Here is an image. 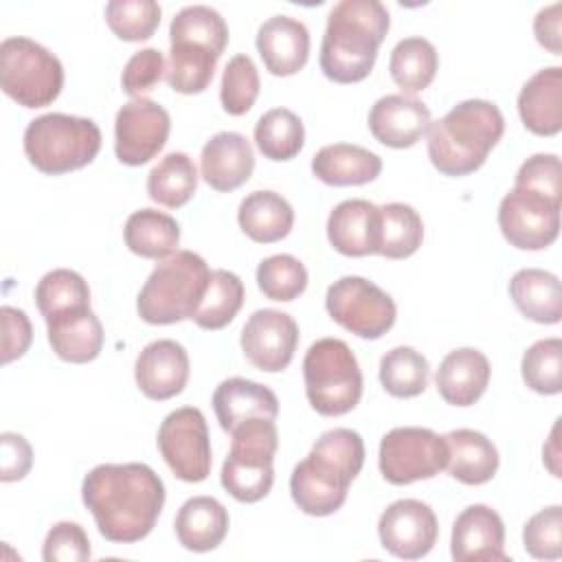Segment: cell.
Here are the masks:
<instances>
[{"label":"cell","instance_id":"db71d44e","mask_svg":"<svg viewBox=\"0 0 562 562\" xmlns=\"http://www.w3.org/2000/svg\"><path fill=\"white\" fill-rule=\"evenodd\" d=\"M560 459H562V452H560V419H555L553 428H551V435H549V441L544 443L542 448V461L547 465V470L560 479Z\"/></svg>","mask_w":562,"mask_h":562},{"label":"cell","instance_id":"7a4b0ae2","mask_svg":"<svg viewBox=\"0 0 562 562\" xmlns=\"http://www.w3.org/2000/svg\"><path fill=\"white\" fill-rule=\"evenodd\" d=\"M364 465V441L351 428L325 430L310 454L290 474V494L307 516H329L338 512L351 481Z\"/></svg>","mask_w":562,"mask_h":562},{"label":"cell","instance_id":"8fae6325","mask_svg":"<svg viewBox=\"0 0 562 562\" xmlns=\"http://www.w3.org/2000/svg\"><path fill=\"white\" fill-rule=\"evenodd\" d=\"M378 465L391 485L432 479L448 465L446 437L422 426H397L382 437Z\"/></svg>","mask_w":562,"mask_h":562},{"label":"cell","instance_id":"816d5d0a","mask_svg":"<svg viewBox=\"0 0 562 562\" xmlns=\"http://www.w3.org/2000/svg\"><path fill=\"white\" fill-rule=\"evenodd\" d=\"M0 479L2 483L20 481L29 474L33 465V448L31 443L18 432H2L0 435Z\"/></svg>","mask_w":562,"mask_h":562},{"label":"cell","instance_id":"7402d4cb","mask_svg":"<svg viewBox=\"0 0 562 562\" xmlns=\"http://www.w3.org/2000/svg\"><path fill=\"white\" fill-rule=\"evenodd\" d=\"M255 169V154L248 138L239 132H217L200 154V171L204 182L222 193L246 184Z\"/></svg>","mask_w":562,"mask_h":562},{"label":"cell","instance_id":"ac0fdd59","mask_svg":"<svg viewBox=\"0 0 562 562\" xmlns=\"http://www.w3.org/2000/svg\"><path fill=\"white\" fill-rule=\"evenodd\" d=\"M450 553L457 562L507 560L503 518L481 503L465 507L454 518Z\"/></svg>","mask_w":562,"mask_h":562},{"label":"cell","instance_id":"7c38bea8","mask_svg":"<svg viewBox=\"0 0 562 562\" xmlns=\"http://www.w3.org/2000/svg\"><path fill=\"white\" fill-rule=\"evenodd\" d=\"M560 200L529 187H516L498 204V228L518 250H542L560 235Z\"/></svg>","mask_w":562,"mask_h":562},{"label":"cell","instance_id":"4316f807","mask_svg":"<svg viewBox=\"0 0 562 562\" xmlns=\"http://www.w3.org/2000/svg\"><path fill=\"white\" fill-rule=\"evenodd\" d=\"M382 171V158L360 145L331 143L312 158V173L329 187H358L373 182Z\"/></svg>","mask_w":562,"mask_h":562},{"label":"cell","instance_id":"9a60e30c","mask_svg":"<svg viewBox=\"0 0 562 562\" xmlns=\"http://www.w3.org/2000/svg\"><path fill=\"white\" fill-rule=\"evenodd\" d=\"M380 544L395 558L419 560L437 542L439 522L430 505L417 498L391 503L378 520Z\"/></svg>","mask_w":562,"mask_h":562},{"label":"cell","instance_id":"c3c4849f","mask_svg":"<svg viewBox=\"0 0 562 562\" xmlns=\"http://www.w3.org/2000/svg\"><path fill=\"white\" fill-rule=\"evenodd\" d=\"M165 57L158 48H140L136 50L121 75L123 92L132 99H143V94L151 92L160 79L165 77Z\"/></svg>","mask_w":562,"mask_h":562},{"label":"cell","instance_id":"5bb4252c","mask_svg":"<svg viewBox=\"0 0 562 562\" xmlns=\"http://www.w3.org/2000/svg\"><path fill=\"white\" fill-rule=\"evenodd\" d=\"M171 130L169 112L151 99L127 101L114 119V154L119 162L140 167L158 156Z\"/></svg>","mask_w":562,"mask_h":562},{"label":"cell","instance_id":"3957f363","mask_svg":"<svg viewBox=\"0 0 562 562\" xmlns=\"http://www.w3.org/2000/svg\"><path fill=\"white\" fill-rule=\"evenodd\" d=\"M389 26L391 15L378 0H340L334 4L321 42L323 75L336 83L367 79Z\"/></svg>","mask_w":562,"mask_h":562},{"label":"cell","instance_id":"603a6c76","mask_svg":"<svg viewBox=\"0 0 562 562\" xmlns=\"http://www.w3.org/2000/svg\"><path fill=\"white\" fill-rule=\"evenodd\" d=\"M490 375L492 367L487 356L474 347H461L441 360L435 384L443 402L463 408L481 400L490 384Z\"/></svg>","mask_w":562,"mask_h":562},{"label":"cell","instance_id":"4dcf8cb0","mask_svg":"<svg viewBox=\"0 0 562 562\" xmlns=\"http://www.w3.org/2000/svg\"><path fill=\"white\" fill-rule=\"evenodd\" d=\"M239 228L257 244H274L290 235L294 211L277 191H252L237 209Z\"/></svg>","mask_w":562,"mask_h":562},{"label":"cell","instance_id":"484cf974","mask_svg":"<svg viewBox=\"0 0 562 562\" xmlns=\"http://www.w3.org/2000/svg\"><path fill=\"white\" fill-rule=\"evenodd\" d=\"M211 404L220 422V428L226 432H233V428L246 419H277L279 415V400L274 391L268 389L266 384L246 378H228L220 382Z\"/></svg>","mask_w":562,"mask_h":562},{"label":"cell","instance_id":"f1b7e54d","mask_svg":"<svg viewBox=\"0 0 562 562\" xmlns=\"http://www.w3.org/2000/svg\"><path fill=\"white\" fill-rule=\"evenodd\" d=\"M448 443V472L463 485H483L494 479L498 470V450L483 432L472 428L450 430Z\"/></svg>","mask_w":562,"mask_h":562},{"label":"cell","instance_id":"f907efd6","mask_svg":"<svg viewBox=\"0 0 562 562\" xmlns=\"http://www.w3.org/2000/svg\"><path fill=\"white\" fill-rule=\"evenodd\" d=\"M0 318H2V353L0 360L2 364H9L18 358H22L33 340V327L24 310L2 305L0 307Z\"/></svg>","mask_w":562,"mask_h":562},{"label":"cell","instance_id":"f546056e","mask_svg":"<svg viewBox=\"0 0 562 562\" xmlns=\"http://www.w3.org/2000/svg\"><path fill=\"white\" fill-rule=\"evenodd\" d=\"M509 296L518 312L533 323L555 325L562 318V290L553 272L522 268L509 281Z\"/></svg>","mask_w":562,"mask_h":562},{"label":"cell","instance_id":"7bdbcfd3","mask_svg":"<svg viewBox=\"0 0 562 562\" xmlns=\"http://www.w3.org/2000/svg\"><path fill=\"white\" fill-rule=\"evenodd\" d=\"M257 285L266 299L290 303L307 288V270L292 255H272L257 266Z\"/></svg>","mask_w":562,"mask_h":562},{"label":"cell","instance_id":"ab89813d","mask_svg":"<svg viewBox=\"0 0 562 562\" xmlns=\"http://www.w3.org/2000/svg\"><path fill=\"white\" fill-rule=\"evenodd\" d=\"M169 40L171 44H200L220 57L228 44V26L215 9L204 4H191L173 15L169 24Z\"/></svg>","mask_w":562,"mask_h":562},{"label":"cell","instance_id":"f6af8a7d","mask_svg":"<svg viewBox=\"0 0 562 562\" xmlns=\"http://www.w3.org/2000/svg\"><path fill=\"white\" fill-rule=\"evenodd\" d=\"M261 90L259 70L248 55H235L228 59L222 72L220 101L226 114L244 116L255 105Z\"/></svg>","mask_w":562,"mask_h":562},{"label":"cell","instance_id":"8d00e7d4","mask_svg":"<svg viewBox=\"0 0 562 562\" xmlns=\"http://www.w3.org/2000/svg\"><path fill=\"white\" fill-rule=\"evenodd\" d=\"M244 294H246L244 283L235 272L224 270V268L211 270L206 292H204V296H202V301H200L191 321L198 327L209 329V331L222 329L241 310Z\"/></svg>","mask_w":562,"mask_h":562},{"label":"cell","instance_id":"5b68a950","mask_svg":"<svg viewBox=\"0 0 562 562\" xmlns=\"http://www.w3.org/2000/svg\"><path fill=\"white\" fill-rule=\"evenodd\" d=\"M211 270L193 250H176L151 270L136 299L138 316L149 325H173L193 318Z\"/></svg>","mask_w":562,"mask_h":562},{"label":"cell","instance_id":"836d02e7","mask_svg":"<svg viewBox=\"0 0 562 562\" xmlns=\"http://www.w3.org/2000/svg\"><path fill=\"white\" fill-rule=\"evenodd\" d=\"M198 189L195 162L184 151L162 156L147 176V195L167 209L184 206Z\"/></svg>","mask_w":562,"mask_h":562},{"label":"cell","instance_id":"681fc988","mask_svg":"<svg viewBox=\"0 0 562 562\" xmlns=\"http://www.w3.org/2000/svg\"><path fill=\"white\" fill-rule=\"evenodd\" d=\"M516 187H529L553 198H562V165L555 154H533L527 158L514 180Z\"/></svg>","mask_w":562,"mask_h":562},{"label":"cell","instance_id":"b9f144b4","mask_svg":"<svg viewBox=\"0 0 562 562\" xmlns=\"http://www.w3.org/2000/svg\"><path fill=\"white\" fill-rule=\"evenodd\" d=\"M525 384L540 395H558L562 391V340L542 338L533 342L520 362Z\"/></svg>","mask_w":562,"mask_h":562},{"label":"cell","instance_id":"bcb514c9","mask_svg":"<svg viewBox=\"0 0 562 562\" xmlns=\"http://www.w3.org/2000/svg\"><path fill=\"white\" fill-rule=\"evenodd\" d=\"M522 544L531 558L558 560L562 555V507L551 505L533 514L522 529Z\"/></svg>","mask_w":562,"mask_h":562},{"label":"cell","instance_id":"ffe728a7","mask_svg":"<svg viewBox=\"0 0 562 562\" xmlns=\"http://www.w3.org/2000/svg\"><path fill=\"white\" fill-rule=\"evenodd\" d=\"M257 53L274 77L296 75L310 57V31L290 15H272L257 31Z\"/></svg>","mask_w":562,"mask_h":562},{"label":"cell","instance_id":"1f68e13d","mask_svg":"<svg viewBox=\"0 0 562 562\" xmlns=\"http://www.w3.org/2000/svg\"><path fill=\"white\" fill-rule=\"evenodd\" d=\"M125 246L143 259H167L178 250L180 226L178 222L156 209L134 211L123 228Z\"/></svg>","mask_w":562,"mask_h":562},{"label":"cell","instance_id":"e0dca14e","mask_svg":"<svg viewBox=\"0 0 562 562\" xmlns=\"http://www.w3.org/2000/svg\"><path fill=\"white\" fill-rule=\"evenodd\" d=\"M134 378L145 397L156 402L171 400L180 395L189 382V353L171 338L154 340L138 353Z\"/></svg>","mask_w":562,"mask_h":562},{"label":"cell","instance_id":"74e56055","mask_svg":"<svg viewBox=\"0 0 562 562\" xmlns=\"http://www.w3.org/2000/svg\"><path fill=\"white\" fill-rule=\"evenodd\" d=\"M305 143L303 121L288 108L261 114L255 125V145L268 160H292Z\"/></svg>","mask_w":562,"mask_h":562},{"label":"cell","instance_id":"d6a6232c","mask_svg":"<svg viewBox=\"0 0 562 562\" xmlns=\"http://www.w3.org/2000/svg\"><path fill=\"white\" fill-rule=\"evenodd\" d=\"M439 68V55L435 46L419 35L400 40L389 59V70L402 94H415L426 90Z\"/></svg>","mask_w":562,"mask_h":562},{"label":"cell","instance_id":"e575fe53","mask_svg":"<svg viewBox=\"0 0 562 562\" xmlns=\"http://www.w3.org/2000/svg\"><path fill=\"white\" fill-rule=\"evenodd\" d=\"M217 59L213 50L200 44L176 42L169 48L165 79L180 94H200L211 86Z\"/></svg>","mask_w":562,"mask_h":562},{"label":"cell","instance_id":"83f0119b","mask_svg":"<svg viewBox=\"0 0 562 562\" xmlns=\"http://www.w3.org/2000/svg\"><path fill=\"white\" fill-rule=\"evenodd\" d=\"M228 512L213 496H193L176 514V538L187 551L204 553L222 544L228 533Z\"/></svg>","mask_w":562,"mask_h":562},{"label":"cell","instance_id":"30bf717a","mask_svg":"<svg viewBox=\"0 0 562 562\" xmlns=\"http://www.w3.org/2000/svg\"><path fill=\"white\" fill-rule=\"evenodd\" d=\"M325 310L334 323L358 338H382L397 318L395 301L373 281L356 274L340 277L327 288Z\"/></svg>","mask_w":562,"mask_h":562},{"label":"cell","instance_id":"7dc6e473","mask_svg":"<svg viewBox=\"0 0 562 562\" xmlns=\"http://www.w3.org/2000/svg\"><path fill=\"white\" fill-rule=\"evenodd\" d=\"M90 558V540L79 522H55L42 544L44 562H83Z\"/></svg>","mask_w":562,"mask_h":562},{"label":"cell","instance_id":"2e32d148","mask_svg":"<svg viewBox=\"0 0 562 562\" xmlns=\"http://www.w3.org/2000/svg\"><path fill=\"white\" fill-rule=\"evenodd\" d=\"M241 351L252 367L266 373L288 369L299 345L296 321L279 310H257L248 316L241 338Z\"/></svg>","mask_w":562,"mask_h":562},{"label":"cell","instance_id":"52a82bcc","mask_svg":"<svg viewBox=\"0 0 562 562\" xmlns=\"http://www.w3.org/2000/svg\"><path fill=\"white\" fill-rule=\"evenodd\" d=\"M303 380L310 406L325 417L353 411L362 397V371L340 338H318L310 345L303 358Z\"/></svg>","mask_w":562,"mask_h":562},{"label":"cell","instance_id":"9c48e42d","mask_svg":"<svg viewBox=\"0 0 562 562\" xmlns=\"http://www.w3.org/2000/svg\"><path fill=\"white\" fill-rule=\"evenodd\" d=\"M0 88L22 108H46L64 88V66L35 40L7 37L0 44Z\"/></svg>","mask_w":562,"mask_h":562},{"label":"cell","instance_id":"277c9868","mask_svg":"<svg viewBox=\"0 0 562 562\" xmlns=\"http://www.w3.org/2000/svg\"><path fill=\"white\" fill-rule=\"evenodd\" d=\"M503 132L505 119L496 103L465 99L443 119L430 121L426 130L428 158L443 176H470L483 167Z\"/></svg>","mask_w":562,"mask_h":562},{"label":"cell","instance_id":"f35d334b","mask_svg":"<svg viewBox=\"0 0 562 562\" xmlns=\"http://www.w3.org/2000/svg\"><path fill=\"white\" fill-rule=\"evenodd\" d=\"M430 378L428 360L413 347H393L380 360V382L393 397H417Z\"/></svg>","mask_w":562,"mask_h":562},{"label":"cell","instance_id":"d590c367","mask_svg":"<svg viewBox=\"0 0 562 562\" xmlns=\"http://www.w3.org/2000/svg\"><path fill=\"white\" fill-rule=\"evenodd\" d=\"M380 209V248L386 259H406L415 255L424 241V222L419 213L404 202H389Z\"/></svg>","mask_w":562,"mask_h":562},{"label":"cell","instance_id":"ee69618b","mask_svg":"<svg viewBox=\"0 0 562 562\" xmlns=\"http://www.w3.org/2000/svg\"><path fill=\"white\" fill-rule=\"evenodd\" d=\"M160 13L154 0H112L105 4V22L123 42L149 40L160 24Z\"/></svg>","mask_w":562,"mask_h":562},{"label":"cell","instance_id":"f5cc1de1","mask_svg":"<svg viewBox=\"0 0 562 562\" xmlns=\"http://www.w3.org/2000/svg\"><path fill=\"white\" fill-rule=\"evenodd\" d=\"M562 4L553 2L540 9L533 18V35L551 55H562Z\"/></svg>","mask_w":562,"mask_h":562},{"label":"cell","instance_id":"44dd1931","mask_svg":"<svg viewBox=\"0 0 562 562\" xmlns=\"http://www.w3.org/2000/svg\"><path fill=\"white\" fill-rule=\"evenodd\" d=\"M327 239L331 248L345 257L378 255L380 209L360 198L342 200L327 217Z\"/></svg>","mask_w":562,"mask_h":562},{"label":"cell","instance_id":"60d3db41","mask_svg":"<svg viewBox=\"0 0 562 562\" xmlns=\"http://www.w3.org/2000/svg\"><path fill=\"white\" fill-rule=\"evenodd\" d=\"M35 303L44 321L90 305V288L86 279L68 268L46 272L35 288Z\"/></svg>","mask_w":562,"mask_h":562},{"label":"cell","instance_id":"ba28073f","mask_svg":"<svg viewBox=\"0 0 562 562\" xmlns=\"http://www.w3.org/2000/svg\"><path fill=\"white\" fill-rule=\"evenodd\" d=\"M231 450L222 465V487L239 503H257L274 483V454L279 432L274 419L252 417L231 432Z\"/></svg>","mask_w":562,"mask_h":562},{"label":"cell","instance_id":"8992f818","mask_svg":"<svg viewBox=\"0 0 562 562\" xmlns=\"http://www.w3.org/2000/svg\"><path fill=\"white\" fill-rule=\"evenodd\" d=\"M99 149L101 130L86 116L50 112L33 119L24 130V154L46 176L77 171L90 165Z\"/></svg>","mask_w":562,"mask_h":562},{"label":"cell","instance_id":"d4e9b609","mask_svg":"<svg viewBox=\"0 0 562 562\" xmlns=\"http://www.w3.org/2000/svg\"><path fill=\"white\" fill-rule=\"evenodd\" d=\"M44 323L53 351L66 362H92L103 349V325L90 305L57 314Z\"/></svg>","mask_w":562,"mask_h":562},{"label":"cell","instance_id":"4fadbf2b","mask_svg":"<svg viewBox=\"0 0 562 562\" xmlns=\"http://www.w3.org/2000/svg\"><path fill=\"white\" fill-rule=\"evenodd\" d=\"M156 443L160 457L180 481L200 483L211 474V439L200 408L182 406L171 411L158 428Z\"/></svg>","mask_w":562,"mask_h":562},{"label":"cell","instance_id":"d6986e66","mask_svg":"<svg viewBox=\"0 0 562 562\" xmlns=\"http://www.w3.org/2000/svg\"><path fill=\"white\" fill-rule=\"evenodd\" d=\"M369 132L373 138L393 149L413 147L430 125V110L411 94L380 97L369 110Z\"/></svg>","mask_w":562,"mask_h":562},{"label":"cell","instance_id":"cb8c5ba5","mask_svg":"<svg viewBox=\"0 0 562 562\" xmlns=\"http://www.w3.org/2000/svg\"><path fill=\"white\" fill-rule=\"evenodd\" d=\"M522 125L536 136H555L562 130V68L538 70L518 92Z\"/></svg>","mask_w":562,"mask_h":562},{"label":"cell","instance_id":"6da1fadb","mask_svg":"<svg viewBox=\"0 0 562 562\" xmlns=\"http://www.w3.org/2000/svg\"><path fill=\"white\" fill-rule=\"evenodd\" d=\"M81 501L105 540L132 544L156 527L165 485L147 463H101L83 476Z\"/></svg>","mask_w":562,"mask_h":562}]
</instances>
